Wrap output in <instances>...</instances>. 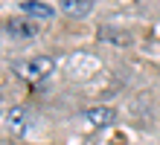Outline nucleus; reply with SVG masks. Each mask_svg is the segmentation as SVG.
Wrapping results in <instances>:
<instances>
[{"label":"nucleus","mask_w":160,"mask_h":145,"mask_svg":"<svg viewBox=\"0 0 160 145\" xmlns=\"http://www.w3.org/2000/svg\"><path fill=\"white\" fill-rule=\"evenodd\" d=\"M55 70V61L50 55H35V58H23V61L15 64V73L26 81H38V79H47Z\"/></svg>","instance_id":"obj_1"},{"label":"nucleus","mask_w":160,"mask_h":145,"mask_svg":"<svg viewBox=\"0 0 160 145\" xmlns=\"http://www.w3.org/2000/svg\"><path fill=\"white\" fill-rule=\"evenodd\" d=\"M84 119H88L93 128H108V125L117 122V110L108 108V104H96V108H88V110H84Z\"/></svg>","instance_id":"obj_2"},{"label":"nucleus","mask_w":160,"mask_h":145,"mask_svg":"<svg viewBox=\"0 0 160 145\" xmlns=\"http://www.w3.org/2000/svg\"><path fill=\"white\" fill-rule=\"evenodd\" d=\"M9 128H12V133H23L26 131V110L23 108H15L9 113Z\"/></svg>","instance_id":"obj_6"},{"label":"nucleus","mask_w":160,"mask_h":145,"mask_svg":"<svg viewBox=\"0 0 160 145\" xmlns=\"http://www.w3.org/2000/svg\"><path fill=\"white\" fill-rule=\"evenodd\" d=\"M21 12L35 17V21H52L55 17V9L50 3H41V0H26V3H21Z\"/></svg>","instance_id":"obj_3"},{"label":"nucleus","mask_w":160,"mask_h":145,"mask_svg":"<svg viewBox=\"0 0 160 145\" xmlns=\"http://www.w3.org/2000/svg\"><path fill=\"white\" fill-rule=\"evenodd\" d=\"M6 32H9V35L29 38V35H35V32H38V26H35V23H23V21H9V23H6Z\"/></svg>","instance_id":"obj_5"},{"label":"nucleus","mask_w":160,"mask_h":145,"mask_svg":"<svg viewBox=\"0 0 160 145\" xmlns=\"http://www.w3.org/2000/svg\"><path fill=\"white\" fill-rule=\"evenodd\" d=\"M61 12L73 17H84L93 12V0H61Z\"/></svg>","instance_id":"obj_4"}]
</instances>
